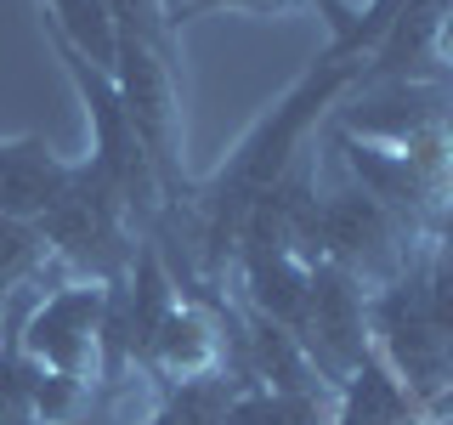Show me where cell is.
Returning <instances> with one entry per match:
<instances>
[{
  "mask_svg": "<svg viewBox=\"0 0 453 425\" xmlns=\"http://www.w3.org/2000/svg\"><path fill=\"white\" fill-rule=\"evenodd\" d=\"M357 74H363L357 63L318 51L306 63V74L295 80L244 136H238V148L226 153L210 176L188 182V198L165 216V227L170 221H193L204 278H221L226 267H233V244H238V227H244L250 205H255V198H266L283 176H289V165L301 159L306 136L340 108V97L357 85ZM153 238H159V233H153Z\"/></svg>",
  "mask_w": 453,
  "mask_h": 425,
  "instance_id": "cell-1",
  "label": "cell"
},
{
  "mask_svg": "<svg viewBox=\"0 0 453 425\" xmlns=\"http://www.w3.org/2000/svg\"><path fill=\"white\" fill-rule=\"evenodd\" d=\"M51 261L63 278H91V283H125L142 250V227L131 221L125 198L91 159H68L63 188L51 205L35 216Z\"/></svg>",
  "mask_w": 453,
  "mask_h": 425,
  "instance_id": "cell-2",
  "label": "cell"
},
{
  "mask_svg": "<svg viewBox=\"0 0 453 425\" xmlns=\"http://www.w3.org/2000/svg\"><path fill=\"white\" fill-rule=\"evenodd\" d=\"M46 40L57 46V57H63V74H68V85H74V97L85 103V125H91V153H85V159L113 182V193L125 198L131 221L153 238L165 227L170 205H165V188H159V170H153L148 148H142V136L131 125V113H125L119 91H113V74L91 68V57H80L63 35H51V28H46Z\"/></svg>",
  "mask_w": 453,
  "mask_h": 425,
  "instance_id": "cell-3",
  "label": "cell"
},
{
  "mask_svg": "<svg viewBox=\"0 0 453 425\" xmlns=\"http://www.w3.org/2000/svg\"><path fill=\"white\" fill-rule=\"evenodd\" d=\"M113 91H119L125 113H131L142 148H148L153 170H159L165 205L176 210L188 198V170H181V97H176V51L148 46V40L119 35V57H113Z\"/></svg>",
  "mask_w": 453,
  "mask_h": 425,
  "instance_id": "cell-4",
  "label": "cell"
},
{
  "mask_svg": "<svg viewBox=\"0 0 453 425\" xmlns=\"http://www.w3.org/2000/svg\"><path fill=\"white\" fill-rule=\"evenodd\" d=\"M419 238L408 221H396L380 198L363 188H340L318 198V233H311V261H334L363 283L368 295L408 267V255L419 250Z\"/></svg>",
  "mask_w": 453,
  "mask_h": 425,
  "instance_id": "cell-5",
  "label": "cell"
},
{
  "mask_svg": "<svg viewBox=\"0 0 453 425\" xmlns=\"http://www.w3.org/2000/svg\"><path fill=\"white\" fill-rule=\"evenodd\" d=\"M103 318H108V283L63 278L51 295L28 306L23 323H12V346L28 363L74 375L96 391V380H103Z\"/></svg>",
  "mask_w": 453,
  "mask_h": 425,
  "instance_id": "cell-6",
  "label": "cell"
},
{
  "mask_svg": "<svg viewBox=\"0 0 453 425\" xmlns=\"http://www.w3.org/2000/svg\"><path fill=\"white\" fill-rule=\"evenodd\" d=\"M295 340L311 358L323 386H340V380L357 368L368 352H374V329H368V290L346 267L334 261H311L306 278V306L295 318Z\"/></svg>",
  "mask_w": 453,
  "mask_h": 425,
  "instance_id": "cell-7",
  "label": "cell"
},
{
  "mask_svg": "<svg viewBox=\"0 0 453 425\" xmlns=\"http://www.w3.org/2000/svg\"><path fill=\"white\" fill-rule=\"evenodd\" d=\"M221 358H226V335L216 318V290H198V295H181L170 306V318L153 329L136 375L153 391H165V386H181V380H198V375H221Z\"/></svg>",
  "mask_w": 453,
  "mask_h": 425,
  "instance_id": "cell-8",
  "label": "cell"
},
{
  "mask_svg": "<svg viewBox=\"0 0 453 425\" xmlns=\"http://www.w3.org/2000/svg\"><path fill=\"white\" fill-rule=\"evenodd\" d=\"M425 403H431V397H414V386H408V380L391 368V358L374 346L334 386V414H329V425H408V420L425 414Z\"/></svg>",
  "mask_w": 453,
  "mask_h": 425,
  "instance_id": "cell-9",
  "label": "cell"
},
{
  "mask_svg": "<svg viewBox=\"0 0 453 425\" xmlns=\"http://www.w3.org/2000/svg\"><path fill=\"white\" fill-rule=\"evenodd\" d=\"M68 159L51 148L46 136H6L0 142V216L35 221L51 205V193L63 188Z\"/></svg>",
  "mask_w": 453,
  "mask_h": 425,
  "instance_id": "cell-10",
  "label": "cell"
},
{
  "mask_svg": "<svg viewBox=\"0 0 453 425\" xmlns=\"http://www.w3.org/2000/svg\"><path fill=\"white\" fill-rule=\"evenodd\" d=\"M40 18L51 35H63L80 57H91V68L113 74V57H119V28H113L103 0H40Z\"/></svg>",
  "mask_w": 453,
  "mask_h": 425,
  "instance_id": "cell-11",
  "label": "cell"
},
{
  "mask_svg": "<svg viewBox=\"0 0 453 425\" xmlns=\"http://www.w3.org/2000/svg\"><path fill=\"white\" fill-rule=\"evenodd\" d=\"M238 397V380L226 375H198V380H181V386H165L159 403L148 408V420H131V425H226V408Z\"/></svg>",
  "mask_w": 453,
  "mask_h": 425,
  "instance_id": "cell-12",
  "label": "cell"
},
{
  "mask_svg": "<svg viewBox=\"0 0 453 425\" xmlns=\"http://www.w3.org/2000/svg\"><path fill=\"white\" fill-rule=\"evenodd\" d=\"M334 397L329 391H261V386H238L226 425H329Z\"/></svg>",
  "mask_w": 453,
  "mask_h": 425,
  "instance_id": "cell-13",
  "label": "cell"
},
{
  "mask_svg": "<svg viewBox=\"0 0 453 425\" xmlns=\"http://www.w3.org/2000/svg\"><path fill=\"white\" fill-rule=\"evenodd\" d=\"M46 267H57V261H51L46 238H40V227L0 216V306H12L23 290H35L46 278Z\"/></svg>",
  "mask_w": 453,
  "mask_h": 425,
  "instance_id": "cell-14",
  "label": "cell"
},
{
  "mask_svg": "<svg viewBox=\"0 0 453 425\" xmlns=\"http://www.w3.org/2000/svg\"><path fill=\"white\" fill-rule=\"evenodd\" d=\"M119 35L148 40V46L176 51V28H170V0H103Z\"/></svg>",
  "mask_w": 453,
  "mask_h": 425,
  "instance_id": "cell-15",
  "label": "cell"
},
{
  "mask_svg": "<svg viewBox=\"0 0 453 425\" xmlns=\"http://www.w3.org/2000/svg\"><path fill=\"white\" fill-rule=\"evenodd\" d=\"M216 12H238V18H295L301 0H170V28H188L193 18H216Z\"/></svg>",
  "mask_w": 453,
  "mask_h": 425,
  "instance_id": "cell-16",
  "label": "cell"
},
{
  "mask_svg": "<svg viewBox=\"0 0 453 425\" xmlns=\"http://www.w3.org/2000/svg\"><path fill=\"white\" fill-rule=\"evenodd\" d=\"M0 425H40L35 397H28L23 358H18V346H12V329L0 340Z\"/></svg>",
  "mask_w": 453,
  "mask_h": 425,
  "instance_id": "cell-17",
  "label": "cell"
},
{
  "mask_svg": "<svg viewBox=\"0 0 453 425\" xmlns=\"http://www.w3.org/2000/svg\"><path fill=\"white\" fill-rule=\"evenodd\" d=\"M301 12H318L323 28H329V40H340L357 18V0H301Z\"/></svg>",
  "mask_w": 453,
  "mask_h": 425,
  "instance_id": "cell-18",
  "label": "cell"
},
{
  "mask_svg": "<svg viewBox=\"0 0 453 425\" xmlns=\"http://www.w3.org/2000/svg\"><path fill=\"white\" fill-rule=\"evenodd\" d=\"M6 312H12V306H0V335H6Z\"/></svg>",
  "mask_w": 453,
  "mask_h": 425,
  "instance_id": "cell-19",
  "label": "cell"
},
{
  "mask_svg": "<svg viewBox=\"0 0 453 425\" xmlns=\"http://www.w3.org/2000/svg\"><path fill=\"white\" fill-rule=\"evenodd\" d=\"M85 425H91V420H85Z\"/></svg>",
  "mask_w": 453,
  "mask_h": 425,
  "instance_id": "cell-20",
  "label": "cell"
}]
</instances>
